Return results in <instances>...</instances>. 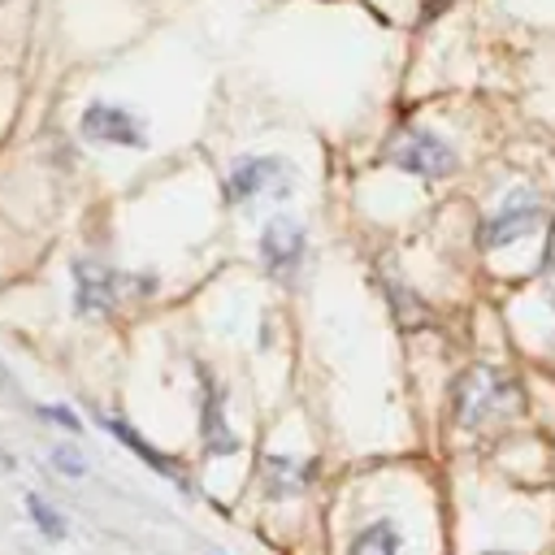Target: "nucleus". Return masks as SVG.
I'll return each mask as SVG.
<instances>
[{"label":"nucleus","mask_w":555,"mask_h":555,"mask_svg":"<svg viewBox=\"0 0 555 555\" xmlns=\"http://www.w3.org/2000/svg\"><path fill=\"white\" fill-rule=\"evenodd\" d=\"M104 429H108V434H113L121 447H130V451H134L143 464H152L156 473H165V477L182 481V477H178V468H173V460H169V455H160V451H156V447H152V442H147V438L134 429V425H126V421H117V416H104Z\"/></svg>","instance_id":"9"},{"label":"nucleus","mask_w":555,"mask_h":555,"mask_svg":"<svg viewBox=\"0 0 555 555\" xmlns=\"http://www.w3.org/2000/svg\"><path fill=\"white\" fill-rule=\"evenodd\" d=\"M551 308H555V269H551Z\"/></svg>","instance_id":"14"},{"label":"nucleus","mask_w":555,"mask_h":555,"mask_svg":"<svg viewBox=\"0 0 555 555\" xmlns=\"http://www.w3.org/2000/svg\"><path fill=\"white\" fill-rule=\"evenodd\" d=\"M542 195L538 191H529V186H512L494 208H490V217L481 221V247L486 251H494V247H507V243H516V238H525V234H533L538 225H542Z\"/></svg>","instance_id":"4"},{"label":"nucleus","mask_w":555,"mask_h":555,"mask_svg":"<svg viewBox=\"0 0 555 555\" xmlns=\"http://www.w3.org/2000/svg\"><path fill=\"white\" fill-rule=\"evenodd\" d=\"M26 512H30V520L39 525V533H43V538H52V542H61V538L69 533V525H65V516H61L56 507H48V503H43V499H39L35 490L26 494Z\"/></svg>","instance_id":"11"},{"label":"nucleus","mask_w":555,"mask_h":555,"mask_svg":"<svg viewBox=\"0 0 555 555\" xmlns=\"http://www.w3.org/2000/svg\"><path fill=\"white\" fill-rule=\"evenodd\" d=\"M74 312L78 317H95V312H108L121 295V273L108 269L104 260L95 256H78L74 260Z\"/></svg>","instance_id":"7"},{"label":"nucleus","mask_w":555,"mask_h":555,"mask_svg":"<svg viewBox=\"0 0 555 555\" xmlns=\"http://www.w3.org/2000/svg\"><path fill=\"white\" fill-rule=\"evenodd\" d=\"M78 130H82V139H91V143H108V147H147L143 117H134L130 108L108 104V100L87 104L82 117H78Z\"/></svg>","instance_id":"5"},{"label":"nucleus","mask_w":555,"mask_h":555,"mask_svg":"<svg viewBox=\"0 0 555 555\" xmlns=\"http://www.w3.org/2000/svg\"><path fill=\"white\" fill-rule=\"evenodd\" d=\"M295 191V169L282 156H238L225 173V199L247 204V199H286Z\"/></svg>","instance_id":"2"},{"label":"nucleus","mask_w":555,"mask_h":555,"mask_svg":"<svg viewBox=\"0 0 555 555\" xmlns=\"http://www.w3.org/2000/svg\"><path fill=\"white\" fill-rule=\"evenodd\" d=\"M48 464H52L56 473H65V477H82V473H87V460H82L74 447H52V451H48Z\"/></svg>","instance_id":"12"},{"label":"nucleus","mask_w":555,"mask_h":555,"mask_svg":"<svg viewBox=\"0 0 555 555\" xmlns=\"http://www.w3.org/2000/svg\"><path fill=\"white\" fill-rule=\"evenodd\" d=\"M304 238H308L304 225H299L295 217H286V212H278V217L264 221V230H260V264L269 269V278L286 282V278L299 273L304 251H308Z\"/></svg>","instance_id":"6"},{"label":"nucleus","mask_w":555,"mask_h":555,"mask_svg":"<svg viewBox=\"0 0 555 555\" xmlns=\"http://www.w3.org/2000/svg\"><path fill=\"white\" fill-rule=\"evenodd\" d=\"M39 412H43L48 421H56V425H65L69 434H78V416H74V412L65 408V403H56V408H39Z\"/></svg>","instance_id":"13"},{"label":"nucleus","mask_w":555,"mask_h":555,"mask_svg":"<svg viewBox=\"0 0 555 555\" xmlns=\"http://www.w3.org/2000/svg\"><path fill=\"white\" fill-rule=\"evenodd\" d=\"M451 408H455V421H460L464 429H477V425H486V421H494V416L520 412V386H516L507 373L490 369V364H473V369H464V373L455 377V386H451Z\"/></svg>","instance_id":"1"},{"label":"nucleus","mask_w":555,"mask_h":555,"mask_svg":"<svg viewBox=\"0 0 555 555\" xmlns=\"http://www.w3.org/2000/svg\"><path fill=\"white\" fill-rule=\"evenodd\" d=\"M347 555H399V533H395V525H390V520L364 525V529L351 538Z\"/></svg>","instance_id":"10"},{"label":"nucleus","mask_w":555,"mask_h":555,"mask_svg":"<svg viewBox=\"0 0 555 555\" xmlns=\"http://www.w3.org/2000/svg\"><path fill=\"white\" fill-rule=\"evenodd\" d=\"M204 447H208V455H234L238 451V438L230 434V425L221 416V399H217L212 377H204Z\"/></svg>","instance_id":"8"},{"label":"nucleus","mask_w":555,"mask_h":555,"mask_svg":"<svg viewBox=\"0 0 555 555\" xmlns=\"http://www.w3.org/2000/svg\"><path fill=\"white\" fill-rule=\"evenodd\" d=\"M386 156H390V165H399V169L412 173V178H451V173L460 169V152H455L442 134L416 130V126L399 130V134L390 139Z\"/></svg>","instance_id":"3"}]
</instances>
